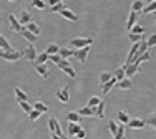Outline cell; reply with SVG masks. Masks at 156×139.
Wrapping results in <instances>:
<instances>
[{
  "label": "cell",
  "mask_w": 156,
  "mask_h": 139,
  "mask_svg": "<svg viewBox=\"0 0 156 139\" xmlns=\"http://www.w3.org/2000/svg\"><path fill=\"white\" fill-rule=\"evenodd\" d=\"M0 50H2V52H12L13 50L12 45L9 43V40H7L3 35H0Z\"/></svg>",
  "instance_id": "cell-16"
},
{
  "label": "cell",
  "mask_w": 156,
  "mask_h": 139,
  "mask_svg": "<svg viewBox=\"0 0 156 139\" xmlns=\"http://www.w3.org/2000/svg\"><path fill=\"white\" fill-rule=\"evenodd\" d=\"M48 60H51L55 65H58V63H60V60H62V56L58 53L57 55H48Z\"/></svg>",
  "instance_id": "cell-44"
},
{
  "label": "cell",
  "mask_w": 156,
  "mask_h": 139,
  "mask_svg": "<svg viewBox=\"0 0 156 139\" xmlns=\"http://www.w3.org/2000/svg\"><path fill=\"white\" fill-rule=\"evenodd\" d=\"M78 114L81 116V118H95V113H93V108H88V106H85V108L78 109Z\"/></svg>",
  "instance_id": "cell-12"
},
{
  "label": "cell",
  "mask_w": 156,
  "mask_h": 139,
  "mask_svg": "<svg viewBox=\"0 0 156 139\" xmlns=\"http://www.w3.org/2000/svg\"><path fill=\"white\" fill-rule=\"evenodd\" d=\"M73 53H75L73 50H70V48H65V46L58 50V55H60V56L63 58V60H68V58H72V56H73Z\"/></svg>",
  "instance_id": "cell-20"
},
{
  "label": "cell",
  "mask_w": 156,
  "mask_h": 139,
  "mask_svg": "<svg viewBox=\"0 0 156 139\" xmlns=\"http://www.w3.org/2000/svg\"><path fill=\"white\" fill-rule=\"evenodd\" d=\"M111 78V75L110 73H106V71H103L101 75H100V83H101V85H105L106 81H108V80Z\"/></svg>",
  "instance_id": "cell-42"
},
{
  "label": "cell",
  "mask_w": 156,
  "mask_h": 139,
  "mask_svg": "<svg viewBox=\"0 0 156 139\" xmlns=\"http://www.w3.org/2000/svg\"><path fill=\"white\" fill-rule=\"evenodd\" d=\"M63 0H48V5L50 7H53V5H57V3H62Z\"/></svg>",
  "instance_id": "cell-48"
},
{
  "label": "cell",
  "mask_w": 156,
  "mask_h": 139,
  "mask_svg": "<svg viewBox=\"0 0 156 139\" xmlns=\"http://www.w3.org/2000/svg\"><path fill=\"white\" fill-rule=\"evenodd\" d=\"M33 109H37V111H40L43 114V113H47L48 111V106L47 104H43L42 101H37L35 104H33Z\"/></svg>",
  "instance_id": "cell-31"
},
{
  "label": "cell",
  "mask_w": 156,
  "mask_h": 139,
  "mask_svg": "<svg viewBox=\"0 0 156 139\" xmlns=\"http://www.w3.org/2000/svg\"><path fill=\"white\" fill-rule=\"evenodd\" d=\"M58 50H60V46H58L57 43H50V45L47 46L45 53H47V55H57V53H58Z\"/></svg>",
  "instance_id": "cell-28"
},
{
  "label": "cell",
  "mask_w": 156,
  "mask_h": 139,
  "mask_svg": "<svg viewBox=\"0 0 156 139\" xmlns=\"http://www.w3.org/2000/svg\"><path fill=\"white\" fill-rule=\"evenodd\" d=\"M33 68L37 70V73H38L42 78H48V66L47 65H37V63H32Z\"/></svg>",
  "instance_id": "cell-13"
},
{
  "label": "cell",
  "mask_w": 156,
  "mask_h": 139,
  "mask_svg": "<svg viewBox=\"0 0 156 139\" xmlns=\"http://www.w3.org/2000/svg\"><path fill=\"white\" fill-rule=\"evenodd\" d=\"M66 119H68V123H81V116L78 113H68Z\"/></svg>",
  "instance_id": "cell-27"
},
{
  "label": "cell",
  "mask_w": 156,
  "mask_h": 139,
  "mask_svg": "<svg viewBox=\"0 0 156 139\" xmlns=\"http://www.w3.org/2000/svg\"><path fill=\"white\" fill-rule=\"evenodd\" d=\"M62 71L65 73V75H68L70 78H72V80H75V78H76V71H75V70H73V66H72V65H68V66L62 68Z\"/></svg>",
  "instance_id": "cell-26"
},
{
  "label": "cell",
  "mask_w": 156,
  "mask_h": 139,
  "mask_svg": "<svg viewBox=\"0 0 156 139\" xmlns=\"http://www.w3.org/2000/svg\"><path fill=\"white\" fill-rule=\"evenodd\" d=\"M80 129H81V126L78 123H68V136H75Z\"/></svg>",
  "instance_id": "cell-22"
},
{
  "label": "cell",
  "mask_w": 156,
  "mask_h": 139,
  "mask_svg": "<svg viewBox=\"0 0 156 139\" xmlns=\"http://www.w3.org/2000/svg\"><path fill=\"white\" fill-rule=\"evenodd\" d=\"M136 20H138V13L131 10V12H129V15H128V23H126V28H128V30H131L133 25H136Z\"/></svg>",
  "instance_id": "cell-17"
},
{
  "label": "cell",
  "mask_w": 156,
  "mask_h": 139,
  "mask_svg": "<svg viewBox=\"0 0 156 139\" xmlns=\"http://www.w3.org/2000/svg\"><path fill=\"white\" fill-rule=\"evenodd\" d=\"M113 137H115V139H123V137H125V124H118L116 134H115Z\"/></svg>",
  "instance_id": "cell-33"
},
{
  "label": "cell",
  "mask_w": 156,
  "mask_h": 139,
  "mask_svg": "<svg viewBox=\"0 0 156 139\" xmlns=\"http://www.w3.org/2000/svg\"><path fill=\"white\" fill-rule=\"evenodd\" d=\"M91 43H93V38H83V36H78V38H73L72 42H70V45L75 46V48H85V46H91Z\"/></svg>",
  "instance_id": "cell-2"
},
{
  "label": "cell",
  "mask_w": 156,
  "mask_h": 139,
  "mask_svg": "<svg viewBox=\"0 0 156 139\" xmlns=\"http://www.w3.org/2000/svg\"><path fill=\"white\" fill-rule=\"evenodd\" d=\"M115 78H116L118 81H121V80H123V78H126V75H125V66L118 68L116 71H115Z\"/></svg>",
  "instance_id": "cell-34"
},
{
  "label": "cell",
  "mask_w": 156,
  "mask_h": 139,
  "mask_svg": "<svg viewBox=\"0 0 156 139\" xmlns=\"http://www.w3.org/2000/svg\"><path fill=\"white\" fill-rule=\"evenodd\" d=\"M22 53H23V58H27L30 63H33V61H35V58H37V50H35V46H33L32 43H30V45H28Z\"/></svg>",
  "instance_id": "cell-5"
},
{
  "label": "cell",
  "mask_w": 156,
  "mask_h": 139,
  "mask_svg": "<svg viewBox=\"0 0 156 139\" xmlns=\"http://www.w3.org/2000/svg\"><path fill=\"white\" fill-rule=\"evenodd\" d=\"M57 98L60 103H68L70 101V86H63L60 90H57Z\"/></svg>",
  "instance_id": "cell-3"
},
{
  "label": "cell",
  "mask_w": 156,
  "mask_h": 139,
  "mask_svg": "<svg viewBox=\"0 0 156 139\" xmlns=\"http://www.w3.org/2000/svg\"><path fill=\"white\" fill-rule=\"evenodd\" d=\"M105 108H106V103L101 100V101H100V104L93 108V113H95V116H96V118H100V119H103V118H105Z\"/></svg>",
  "instance_id": "cell-8"
},
{
  "label": "cell",
  "mask_w": 156,
  "mask_h": 139,
  "mask_svg": "<svg viewBox=\"0 0 156 139\" xmlns=\"http://www.w3.org/2000/svg\"><path fill=\"white\" fill-rule=\"evenodd\" d=\"M100 101H101V100H100L98 96H91L90 100H88V108H95V106H98Z\"/></svg>",
  "instance_id": "cell-36"
},
{
  "label": "cell",
  "mask_w": 156,
  "mask_h": 139,
  "mask_svg": "<svg viewBox=\"0 0 156 139\" xmlns=\"http://www.w3.org/2000/svg\"><path fill=\"white\" fill-rule=\"evenodd\" d=\"M118 88H120L121 91L129 90V88H131V80H129V78H123L121 81H118Z\"/></svg>",
  "instance_id": "cell-23"
},
{
  "label": "cell",
  "mask_w": 156,
  "mask_h": 139,
  "mask_svg": "<svg viewBox=\"0 0 156 139\" xmlns=\"http://www.w3.org/2000/svg\"><path fill=\"white\" fill-rule=\"evenodd\" d=\"M146 45H148V48H151V46H154V45H156V33H154V35H151L150 38L146 40Z\"/></svg>",
  "instance_id": "cell-43"
},
{
  "label": "cell",
  "mask_w": 156,
  "mask_h": 139,
  "mask_svg": "<svg viewBox=\"0 0 156 139\" xmlns=\"http://www.w3.org/2000/svg\"><path fill=\"white\" fill-rule=\"evenodd\" d=\"M25 28H27L28 32H32L33 35H37V36H38L40 32H42V30H40V27L35 23V22H30V23H27V25H25Z\"/></svg>",
  "instance_id": "cell-19"
},
{
  "label": "cell",
  "mask_w": 156,
  "mask_h": 139,
  "mask_svg": "<svg viewBox=\"0 0 156 139\" xmlns=\"http://www.w3.org/2000/svg\"><path fill=\"white\" fill-rule=\"evenodd\" d=\"M20 33H22V36H23V38L27 40L28 43H35V42H37V38H38V36H37V35H33L32 32H28L25 27H23V30H22Z\"/></svg>",
  "instance_id": "cell-14"
},
{
  "label": "cell",
  "mask_w": 156,
  "mask_h": 139,
  "mask_svg": "<svg viewBox=\"0 0 156 139\" xmlns=\"http://www.w3.org/2000/svg\"><path fill=\"white\" fill-rule=\"evenodd\" d=\"M9 2H15V0H9Z\"/></svg>",
  "instance_id": "cell-53"
},
{
  "label": "cell",
  "mask_w": 156,
  "mask_h": 139,
  "mask_svg": "<svg viewBox=\"0 0 156 139\" xmlns=\"http://www.w3.org/2000/svg\"><path fill=\"white\" fill-rule=\"evenodd\" d=\"M63 8H66V5L62 2V3H57V5H53V7H51V12H53V13H60Z\"/></svg>",
  "instance_id": "cell-39"
},
{
  "label": "cell",
  "mask_w": 156,
  "mask_h": 139,
  "mask_svg": "<svg viewBox=\"0 0 156 139\" xmlns=\"http://www.w3.org/2000/svg\"><path fill=\"white\" fill-rule=\"evenodd\" d=\"M22 56H23V53L17 52V50H12V52H2V50H0V60L10 61V63H15V61H18Z\"/></svg>",
  "instance_id": "cell-1"
},
{
  "label": "cell",
  "mask_w": 156,
  "mask_h": 139,
  "mask_svg": "<svg viewBox=\"0 0 156 139\" xmlns=\"http://www.w3.org/2000/svg\"><path fill=\"white\" fill-rule=\"evenodd\" d=\"M116 83H118V80L115 78V76H111V78L108 80V81H106L105 85H103V93H105V94H108L110 91H111V88H113L115 85H116Z\"/></svg>",
  "instance_id": "cell-15"
},
{
  "label": "cell",
  "mask_w": 156,
  "mask_h": 139,
  "mask_svg": "<svg viewBox=\"0 0 156 139\" xmlns=\"http://www.w3.org/2000/svg\"><path fill=\"white\" fill-rule=\"evenodd\" d=\"M18 104H20V108L23 109V111L27 113V114H30V111L33 109V106L28 103V101H18Z\"/></svg>",
  "instance_id": "cell-32"
},
{
  "label": "cell",
  "mask_w": 156,
  "mask_h": 139,
  "mask_svg": "<svg viewBox=\"0 0 156 139\" xmlns=\"http://www.w3.org/2000/svg\"><path fill=\"white\" fill-rule=\"evenodd\" d=\"M60 137H62V139H70V136H68V134H66V136H65V134H62Z\"/></svg>",
  "instance_id": "cell-50"
},
{
  "label": "cell",
  "mask_w": 156,
  "mask_h": 139,
  "mask_svg": "<svg viewBox=\"0 0 156 139\" xmlns=\"http://www.w3.org/2000/svg\"><path fill=\"white\" fill-rule=\"evenodd\" d=\"M48 127H50V133H55V134H58V136H62V127H60V124H58L57 121V118H50L48 119Z\"/></svg>",
  "instance_id": "cell-6"
},
{
  "label": "cell",
  "mask_w": 156,
  "mask_h": 139,
  "mask_svg": "<svg viewBox=\"0 0 156 139\" xmlns=\"http://www.w3.org/2000/svg\"><path fill=\"white\" fill-rule=\"evenodd\" d=\"M51 139H62L58 134H55V133H51Z\"/></svg>",
  "instance_id": "cell-49"
},
{
  "label": "cell",
  "mask_w": 156,
  "mask_h": 139,
  "mask_svg": "<svg viewBox=\"0 0 156 139\" xmlns=\"http://www.w3.org/2000/svg\"><path fill=\"white\" fill-rule=\"evenodd\" d=\"M129 32H131V33H135V35H143L144 33V28L141 27V25H133V28Z\"/></svg>",
  "instance_id": "cell-37"
},
{
  "label": "cell",
  "mask_w": 156,
  "mask_h": 139,
  "mask_svg": "<svg viewBox=\"0 0 156 139\" xmlns=\"http://www.w3.org/2000/svg\"><path fill=\"white\" fill-rule=\"evenodd\" d=\"M153 15H154V17H156V10H154V12H153Z\"/></svg>",
  "instance_id": "cell-52"
},
{
  "label": "cell",
  "mask_w": 156,
  "mask_h": 139,
  "mask_svg": "<svg viewBox=\"0 0 156 139\" xmlns=\"http://www.w3.org/2000/svg\"><path fill=\"white\" fill-rule=\"evenodd\" d=\"M60 15H62L63 18H66V20H70V22H76V20H78L76 13H75V12H72L70 8H63L62 12H60Z\"/></svg>",
  "instance_id": "cell-10"
},
{
  "label": "cell",
  "mask_w": 156,
  "mask_h": 139,
  "mask_svg": "<svg viewBox=\"0 0 156 139\" xmlns=\"http://www.w3.org/2000/svg\"><path fill=\"white\" fill-rule=\"evenodd\" d=\"M140 70V66L136 63H131V65H128V66H125V75L128 76V78H131L133 75H135L136 71Z\"/></svg>",
  "instance_id": "cell-18"
},
{
  "label": "cell",
  "mask_w": 156,
  "mask_h": 139,
  "mask_svg": "<svg viewBox=\"0 0 156 139\" xmlns=\"http://www.w3.org/2000/svg\"><path fill=\"white\" fill-rule=\"evenodd\" d=\"M108 129H110V133L113 134H116V129H118V121H110L108 123Z\"/></svg>",
  "instance_id": "cell-38"
},
{
  "label": "cell",
  "mask_w": 156,
  "mask_h": 139,
  "mask_svg": "<svg viewBox=\"0 0 156 139\" xmlns=\"http://www.w3.org/2000/svg\"><path fill=\"white\" fill-rule=\"evenodd\" d=\"M144 123H146L148 126H151V127H154V129H156V113H154V114H151Z\"/></svg>",
  "instance_id": "cell-40"
},
{
  "label": "cell",
  "mask_w": 156,
  "mask_h": 139,
  "mask_svg": "<svg viewBox=\"0 0 156 139\" xmlns=\"http://www.w3.org/2000/svg\"><path fill=\"white\" fill-rule=\"evenodd\" d=\"M146 2H148V3H150V2H156V0H146Z\"/></svg>",
  "instance_id": "cell-51"
},
{
  "label": "cell",
  "mask_w": 156,
  "mask_h": 139,
  "mask_svg": "<svg viewBox=\"0 0 156 139\" xmlns=\"http://www.w3.org/2000/svg\"><path fill=\"white\" fill-rule=\"evenodd\" d=\"M128 126L131 127V129H144V127H146V123H144L143 119H129Z\"/></svg>",
  "instance_id": "cell-11"
},
{
  "label": "cell",
  "mask_w": 156,
  "mask_h": 139,
  "mask_svg": "<svg viewBox=\"0 0 156 139\" xmlns=\"http://www.w3.org/2000/svg\"><path fill=\"white\" fill-rule=\"evenodd\" d=\"M129 40L133 43H138L140 40H143V35H135V33H129Z\"/></svg>",
  "instance_id": "cell-45"
},
{
  "label": "cell",
  "mask_w": 156,
  "mask_h": 139,
  "mask_svg": "<svg viewBox=\"0 0 156 139\" xmlns=\"http://www.w3.org/2000/svg\"><path fill=\"white\" fill-rule=\"evenodd\" d=\"M144 5H146V3L141 2V0H135V2L131 3V10H133V12H136V13H140L141 10H143Z\"/></svg>",
  "instance_id": "cell-24"
},
{
  "label": "cell",
  "mask_w": 156,
  "mask_h": 139,
  "mask_svg": "<svg viewBox=\"0 0 156 139\" xmlns=\"http://www.w3.org/2000/svg\"><path fill=\"white\" fill-rule=\"evenodd\" d=\"M28 116H30V121H37V119H38L40 116H42V113H40V111H37V109H32V111H30V114H28Z\"/></svg>",
  "instance_id": "cell-41"
},
{
  "label": "cell",
  "mask_w": 156,
  "mask_h": 139,
  "mask_svg": "<svg viewBox=\"0 0 156 139\" xmlns=\"http://www.w3.org/2000/svg\"><path fill=\"white\" fill-rule=\"evenodd\" d=\"M15 96H17V101H28V96L23 90L20 88H15Z\"/></svg>",
  "instance_id": "cell-25"
},
{
  "label": "cell",
  "mask_w": 156,
  "mask_h": 139,
  "mask_svg": "<svg viewBox=\"0 0 156 139\" xmlns=\"http://www.w3.org/2000/svg\"><path fill=\"white\" fill-rule=\"evenodd\" d=\"M116 118H118V123H120V124H128L129 119H131L128 116V113H125V111H118Z\"/></svg>",
  "instance_id": "cell-21"
},
{
  "label": "cell",
  "mask_w": 156,
  "mask_h": 139,
  "mask_svg": "<svg viewBox=\"0 0 156 139\" xmlns=\"http://www.w3.org/2000/svg\"><path fill=\"white\" fill-rule=\"evenodd\" d=\"M33 7H35L37 10H45L47 8V3L43 2V0H33Z\"/></svg>",
  "instance_id": "cell-35"
},
{
  "label": "cell",
  "mask_w": 156,
  "mask_h": 139,
  "mask_svg": "<svg viewBox=\"0 0 156 139\" xmlns=\"http://www.w3.org/2000/svg\"><path fill=\"white\" fill-rule=\"evenodd\" d=\"M68 65H70V61H68V60H63V58H62V60H60V63H58V65H57V66H58V68H60V70H62V68H65V66H68Z\"/></svg>",
  "instance_id": "cell-47"
},
{
  "label": "cell",
  "mask_w": 156,
  "mask_h": 139,
  "mask_svg": "<svg viewBox=\"0 0 156 139\" xmlns=\"http://www.w3.org/2000/svg\"><path fill=\"white\" fill-rule=\"evenodd\" d=\"M88 53H90V46H85V48H78L75 53H73V56L76 58L78 61H80L81 65H85V61H87V56Z\"/></svg>",
  "instance_id": "cell-4"
},
{
  "label": "cell",
  "mask_w": 156,
  "mask_h": 139,
  "mask_svg": "<svg viewBox=\"0 0 156 139\" xmlns=\"http://www.w3.org/2000/svg\"><path fill=\"white\" fill-rule=\"evenodd\" d=\"M18 22H20L22 27H25L27 23H30V22H32L30 12H28V10H22V12H20V17H18Z\"/></svg>",
  "instance_id": "cell-9"
},
{
  "label": "cell",
  "mask_w": 156,
  "mask_h": 139,
  "mask_svg": "<svg viewBox=\"0 0 156 139\" xmlns=\"http://www.w3.org/2000/svg\"><path fill=\"white\" fill-rule=\"evenodd\" d=\"M9 23H10V28H12L13 32H22V30H23V27H22L20 22L17 20V17L12 15V13L9 15Z\"/></svg>",
  "instance_id": "cell-7"
},
{
  "label": "cell",
  "mask_w": 156,
  "mask_h": 139,
  "mask_svg": "<svg viewBox=\"0 0 156 139\" xmlns=\"http://www.w3.org/2000/svg\"><path fill=\"white\" fill-rule=\"evenodd\" d=\"M47 60H48V55L43 52V53L37 55V58H35V61H33V63H37V65H45Z\"/></svg>",
  "instance_id": "cell-30"
},
{
  "label": "cell",
  "mask_w": 156,
  "mask_h": 139,
  "mask_svg": "<svg viewBox=\"0 0 156 139\" xmlns=\"http://www.w3.org/2000/svg\"><path fill=\"white\" fill-rule=\"evenodd\" d=\"M154 10H156V2H150V3H146V5L143 7L141 13H153Z\"/></svg>",
  "instance_id": "cell-29"
},
{
  "label": "cell",
  "mask_w": 156,
  "mask_h": 139,
  "mask_svg": "<svg viewBox=\"0 0 156 139\" xmlns=\"http://www.w3.org/2000/svg\"><path fill=\"white\" fill-rule=\"evenodd\" d=\"M75 137H76V139H85V137H87V133H85V129H80V131H78V133L75 134Z\"/></svg>",
  "instance_id": "cell-46"
}]
</instances>
